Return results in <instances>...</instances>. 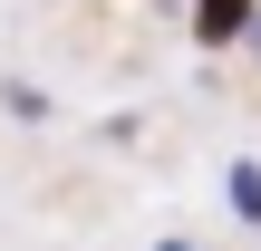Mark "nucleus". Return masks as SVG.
Masks as SVG:
<instances>
[{
    "mask_svg": "<svg viewBox=\"0 0 261 251\" xmlns=\"http://www.w3.org/2000/svg\"><path fill=\"white\" fill-rule=\"evenodd\" d=\"M0 116H10V126H48V116H58V97H48L39 77H0Z\"/></svg>",
    "mask_w": 261,
    "mask_h": 251,
    "instance_id": "f03ea898",
    "label": "nucleus"
},
{
    "mask_svg": "<svg viewBox=\"0 0 261 251\" xmlns=\"http://www.w3.org/2000/svg\"><path fill=\"white\" fill-rule=\"evenodd\" d=\"M242 19H252V0H194V39H203V48H232Z\"/></svg>",
    "mask_w": 261,
    "mask_h": 251,
    "instance_id": "7ed1b4c3",
    "label": "nucleus"
},
{
    "mask_svg": "<svg viewBox=\"0 0 261 251\" xmlns=\"http://www.w3.org/2000/svg\"><path fill=\"white\" fill-rule=\"evenodd\" d=\"M145 251H203V242H194V232H165V242H145Z\"/></svg>",
    "mask_w": 261,
    "mask_h": 251,
    "instance_id": "39448f33",
    "label": "nucleus"
},
{
    "mask_svg": "<svg viewBox=\"0 0 261 251\" xmlns=\"http://www.w3.org/2000/svg\"><path fill=\"white\" fill-rule=\"evenodd\" d=\"M223 213H232L242 232H261V155H232V164H223Z\"/></svg>",
    "mask_w": 261,
    "mask_h": 251,
    "instance_id": "f257e3e1",
    "label": "nucleus"
},
{
    "mask_svg": "<svg viewBox=\"0 0 261 251\" xmlns=\"http://www.w3.org/2000/svg\"><path fill=\"white\" fill-rule=\"evenodd\" d=\"M242 48H252V58H261V0H252V19H242Z\"/></svg>",
    "mask_w": 261,
    "mask_h": 251,
    "instance_id": "20e7f679",
    "label": "nucleus"
}]
</instances>
